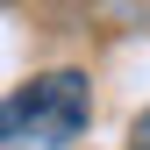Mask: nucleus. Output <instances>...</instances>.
<instances>
[{
	"label": "nucleus",
	"mask_w": 150,
	"mask_h": 150,
	"mask_svg": "<svg viewBox=\"0 0 150 150\" xmlns=\"http://www.w3.org/2000/svg\"><path fill=\"white\" fill-rule=\"evenodd\" d=\"M93 122L86 71H43L0 100V150H71Z\"/></svg>",
	"instance_id": "f257e3e1"
},
{
	"label": "nucleus",
	"mask_w": 150,
	"mask_h": 150,
	"mask_svg": "<svg viewBox=\"0 0 150 150\" xmlns=\"http://www.w3.org/2000/svg\"><path fill=\"white\" fill-rule=\"evenodd\" d=\"M129 150H150V107L136 115V129H129Z\"/></svg>",
	"instance_id": "f03ea898"
}]
</instances>
